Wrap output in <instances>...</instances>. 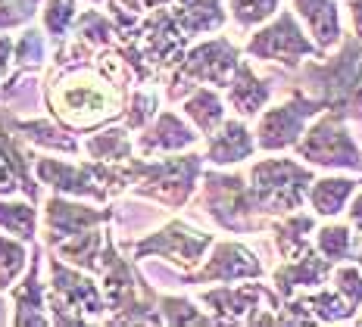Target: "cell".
<instances>
[{
	"label": "cell",
	"instance_id": "b9f144b4",
	"mask_svg": "<svg viewBox=\"0 0 362 327\" xmlns=\"http://www.w3.org/2000/svg\"><path fill=\"white\" fill-rule=\"evenodd\" d=\"M13 50H16V41L10 35H0V85H4L6 72L13 66Z\"/></svg>",
	"mask_w": 362,
	"mask_h": 327
},
{
	"label": "cell",
	"instance_id": "2e32d148",
	"mask_svg": "<svg viewBox=\"0 0 362 327\" xmlns=\"http://www.w3.org/2000/svg\"><path fill=\"white\" fill-rule=\"evenodd\" d=\"M116 222V209H97V206H88V203L75 200V196H63V194H54L44 200V243L57 246L59 240L66 237H75V234H85L90 227H100V225H110Z\"/></svg>",
	"mask_w": 362,
	"mask_h": 327
},
{
	"label": "cell",
	"instance_id": "bcb514c9",
	"mask_svg": "<svg viewBox=\"0 0 362 327\" xmlns=\"http://www.w3.org/2000/svg\"><path fill=\"white\" fill-rule=\"evenodd\" d=\"M356 262H359V268H362V234H359V240H356Z\"/></svg>",
	"mask_w": 362,
	"mask_h": 327
},
{
	"label": "cell",
	"instance_id": "603a6c76",
	"mask_svg": "<svg viewBox=\"0 0 362 327\" xmlns=\"http://www.w3.org/2000/svg\"><path fill=\"white\" fill-rule=\"evenodd\" d=\"M293 13L306 22V32L325 53L344 41L341 6L337 0H293Z\"/></svg>",
	"mask_w": 362,
	"mask_h": 327
},
{
	"label": "cell",
	"instance_id": "8d00e7d4",
	"mask_svg": "<svg viewBox=\"0 0 362 327\" xmlns=\"http://www.w3.org/2000/svg\"><path fill=\"white\" fill-rule=\"evenodd\" d=\"M75 19H78V0H44V10H41L44 32L54 37L57 44L72 35Z\"/></svg>",
	"mask_w": 362,
	"mask_h": 327
},
{
	"label": "cell",
	"instance_id": "ee69618b",
	"mask_svg": "<svg viewBox=\"0 0 362 327\" xmlns=\"http://www.w3.org/2000/svg\"><path fill=\"white\" fill-rule=\"evenodd\" d=\"M346 218H350V225H353V231L362 234V190L356 196H353V206L346 209Z\"/></svg>",
	"mask_w": 362,
	"mask_h": 327
},
{
	"label": "cell",
	"instance_id": "ffe728a7",
	"mask_svg": "<svg viewBox=\"0 0 362 327\" xmlns=\"http://www.w3.org/2000/svg\"><path fill=\"white\" fill-rule=\"evenodd\" d=\"M331 275H334V262H328L319 249H309L306 256L278 265L272 271V284H275L281 299H291L300 290H319V287H325Z\"/></svg>",
	"mask_w": 362,
	"mask_h": 327
},
{
	"label": "cell",
	"instance_id": "ab89813d",
	"mask_svg": "<svg viewBox=\"0 0 362 327\" xmlns=\"http://www.w3.org/2000/svg\"><path fill=\"white\" fill-rule=\"evenodd\" d=\"M331 280H334V287L346 296V302H350L353 309H362V271L359 265H334V275H331Z\"/></svg>",
	"mask_w": 362,
	"mask_h": 327
},
{
	"label": "cell",
	"instance_id": "8992f818",
	"mask_svg": "<svg viewBox=\"0 0 362 327\" xmlns=\"http://www.w3.org/2000/svg\"><path fill=\"white\" fill-rule=\"evenodd\" d=\"M203 159L200 153H169L165 159H153L150 162L147 156L134 159L132 156V196H141V200H150L156 206L178 212L185 209V203L194 196L197 190V181L203 178Z\"/></svg>",
	"mask_w": 362,
	"mask_h": 327
},
{
	"label": "cell",
	"instance_id": "f1b7e54d",
	"mask_svg": "<svg viewBox=\"0 0 362 327\" xmlns=\"http://www.w3.org/2000/svg\"><path fill=\"white\" fill-rule=\"evenodd\" d=\"M128 131H132L128 125H103L81 143V150L97 162H128L134 156V141Z\"/></svg>",
	"mask_w": 362,
	"mask_h": 327
},
{
	"label": "cell",
	"instance_id": "4fadbf2b",
	"mask_svg": "<svg viewBox=\"0 0 362 327\" xmlns=\"http://www.w3.org/2000/svg\"><path fill=\"white\" fill-rule=\"evenodd\" d=\"M266 278V262L250 246L238 240L213 243V256L194 271H185L178 280L187 287L200 284H235V280H259Z\"/></svg>",
	"mask_w": 362,
	"mask_h": 327
},
{
	"label": "cell",
	"instance_id": "484cf974",
	"mask_svg": "<svg viewBox=\"0 0 362 327\" xmlns=\"http://www.w3.org/2000/svg\"><path fill=\"white\" fill-rule=\"evenodd\" d=\"M272 240H275V249L284 262L291 258L306 256L309 249H315V243L309 240V234L315 231V212H291V215H281L278 222H272Z\"/></svg>",
	"mask_w": 362,
	"mask_h": 327
},
{
	"label": "cell",
	"instance_id": "d4e9b609",
	"mask_svg": "<svg viewBox=\"0 0 362 327\" xmlns=\"http://www.w3.org/2000/svg\"><path fill=\"white\" fill-rule=\"evenodd\" d=\"M172 16H175L178 28L187 37L213 35L228 22V13L222 10V0H172L169 4Z\"/></svg>",
	"mask_w": 362,
	"mask_h": 327
},
{
	"label": "cell",
	"instance_id": "83f0119b",
	"mask_svg": "<svg viewBox=\"0 0 362 327\" xmlns=\"http://www.w3.org/2000/svg\"><path fill=\"white\" fill-rule=\"evenodd\" d=\"M181 109H185V116L194 121V128L206 138V134H213L218 125H222L225 119V100L218 97V90L216 88H209V85H200V88H194L191 94L181 100Z\"/></svg>",
	"mask_w": 362,
	"mask_h": 327
},
{
	"label": "cell",
	"instance_id": "7402d4cb",
	"mask_svg": "<svg viewBox=\"0 0 362 327\" xmlns=\"http://www.w3.org/2000/svg\"><path fill=\"white\" fill-rule=\"evenodd\" d=\"M0 119H4L13 131H19L22 138L37 150H47V153H69V156H75L81 150L78 138H72L69 128H63L54 116L50 119H16L10 109L0 106Z\"/></svg>",
	"mask_w": 362,
	"mask_h": 327
},
{
	"label": "cell",
	"instance_id": "44dd1931",
	"mask_svg": "<svg viewBox=\"0 0 362 327\" xmlns=\"http://www.w3.org/2000/svg\"><path fill=\"white\" fill-rule=\"evenodd\" d=\"M256 138L247 128V119H225L213 134H206V162L209 165H238L256 153Z\"/></svg>",
	"mask_w": 362,
	"mask_h": 327
},
{
	"label": "cell",
	"instance_id": "5b68a950",
	"mask_svg": "<svg viewBox=\"0 0 362 327\" xmlns=\"http://www.w3.org/2000/svg\"><path fill=\"white\" fill-rule=\"evenodd\" d=\"M47 309L50 321L75 327V324H90V321H107V296L103 287L94 280V275L85 268H75L57 253L47 256Z\"/></svg>",
	"mask_w": 362,
	"mask_h": 327
},
{
	"label": "cell",
	"instance_id": "30bf717a",
	"mask_svg": "<svg viewBox=\"0 0 362 327\" xmlns=\"http://www.w3.org/2000/svg\"><path fill=\"white\" fill-rule=\"evenodd\" d=\"M293 153L306 165L319 169H344V172H362V150L346 131V119L334 109H325L322 116L306 128V134L293 147Z\"/></svg>",
	"mask_w": 362,
	"mask_h": 327
},
{
	"label": "cell",
	"instance_id": "8fae6325",
	"mask_svg": "<svg viewBox=\"0 0 362 327\" xmlns=\"http://www.w3.org/2000/svg\"><path fill=\"white\" fill-rule=\"evenodd\" d=\"M325 112V103L303 94L300 88H291V97L278 106H266L256 121V147L262 153H281L293 150L306 134V125L315 116Z\"/></svg>",
	"mask_w": 362,
	"mask_h": 327
},
{
	"label": "cell",
	"instance_id": "cb8c5ba5",
	"mask_svg": "<svg viewBox=\"0 0 362 327\" xmlns=\"http://www.w3.org/2000/svg\"><path fill=\"white\" fill-rule=\"evenodd\" d=\"M225 90H228V106L240 119H259V112L266 109L269 100H272L269 78H259L247 59H240L235 78H231V85Z\"/></svg>",
	"mask_w": 362,
	"mask_h": 327
},
{
	"label": "cell",
	"instance_id": "4dcf8cb0",
	"mask_svg": "<svg viewBox=\"0 0 362 327\" xmlns=\"http://www.w3.org/2000/svg\"><path fill=\"white\" fill-rule=\"evenodd\" d=\"M37 203L32 200H10V196H0V231L13 234V237L35 243L37 240Z\"/></svg>",
	"mask_w": 362,
	"mask_h": 327
},
{
	"label": "cell",
	"instance_id": "7a4b0ae2",
	"mask_svg": "<svg viewBox=\"0 0 362 327\" xmlns=\"http://www.w3.org/2000/svg\"><path fill=\"white\" fill-rule=\"evenodd\" d=\"M291 88L322 100L325 109L341 112L344 119L362 121V41L350 35L341 41L337 57H325V63H303Z\"/></svg>",
	"mask_w": 362,
	"mask_h": 327
},
{
	"label": "cell",
	"instance_id": "ac0fdd59",
	"mask_svg": "<svg viewBox=\"0 0 362 327\" xmlns=\"http://www.w3.org/2000/svg\"><path fill=\"white\" fill-rule=\"evenodd\" d=\"M41 258L44 249L37 246V240L32 243V262H28V275L13 287V324L16 327H47L50 321V309H47V284L41 280Z\"/></svg>",
	"mask_w": 362,
	"mask_h": 327
},
{
	"label": "cell",
	"instance_id": "7bdbcfd3",
	"mask_svg": "<svg viewBox=\"0 0 362 327\" xmlns=\"http://www.w3.org/2000/svg\"><path fill=\"white\" fill-rule=\"evenodd\" d=\"M119 4L125 6V10H132V13H150V10H160V6H169L172 0H119Z\"/></svg>",
	"mask_w": 362,
	"mask_h": 327
},
{
	"label": "cell",
	"instance_id": "e0dca14e",
	"mask_svg": "<svg viewBox=\"0 0 362 327\" xmlns=\"http://www.w3.org/2000/svg\"><path fill=\"white\" fill-rule=\"evenodd\" d=\"M200 302L209 309V315L218 318V324H250L253 315L269 302L272 309L281 311L284 299L278 290H269L262 284H240V287H216V290H203Z\"/></svg>",
	"mask_w": 362,
	"mask_h": 327
},
{
	"label": "cell",
	"instance_id": "9c48e42d",
	"mask_svg": "<svg viewBox=\"0 0 362 327\" xmlns=\"http://www.w3.org/2000/svg\"><path fill=\"white\" fill-rule=\"evenodd\" d=\"M247 57L262 59V63H281L284 69H300L306 59H325L328 53L313 41L303 25L297 22L293 10H281L275 13L266 25H259L250 35L244 47Z\"/></svg>",
	"mask_w": 362,
	"mask_h": 327
},
{
	"label": "cell",
	"instance_id": "7dc6e473",
	"mask_svg": "<svg viewBox=\"0 0 362 327\" xmlns=\"http://www.w3.org/2000/svg\"><path fill=\"white\" fill-rule=\"evenodd\" d=\"M88 4H103V0H88Z\"/></svg>",
	"mask_w": 362,
	"mask_h": 327
},
{
	"label": "cell",
	"instance_id": "74e56055",
	"mask_svg": "<svg viewBox=\"0 0 362 327\" xmlns=\"http://www.w3.org/2000/svg\"><path fill=\"white\" fill-rule=\"evenodd\" d=\"M231 19L240 32H253V28L266 25V22L278 13L281 0H228Z\"/></svg>",
	"mask_w": 362,
	"mask_h": 327
},
{
	"label": "cell",
	"instance_id": "5bb4252c",
	"mask_svg": "<svg viewBox=\"0 0 362 327\" xmlns=\"http://www.w3.org/2000/svg\"><path fill=\"white\" fill-rule=\"evenodd\" d=\"M35 174L41 184H47L54 194L75 196V200H94V203H110V190L103 184L100 162L88 159V162H63L54 156H35Z\"/></svg>",
	"mask_w": 362,
	"mask_h": 327
},
{
	"label": "cell",
	"instance_id": "4316f807",
	"mask_svg": "<svg viewBox=\"0 0 362 327\" xmlns=\"http://www.w3.org/2000/svg\"><path fill=\"white\" fill-rule=\"evenodd\" d=\"M103 246H107V227H90L85 234L59 240L57 246H50V253H57L59 258H66L75 268H85L90 275H100L103 265Z\"/></svg>",
	"mask_w": 362,
	"mask_h": 327
},
{
	"label": "cell",
	"instance_id": "9a60e30c",
	"mask_svg": "<svg viewBox=\"0 0 362 327\" xmlns=\"http://www.w3.org/2000/svg\"><path fill=\"white\" fill-rule=\"evenodd\" d=\"M28 147L32 143L0 119V196L22 194L25 200L41 203V184H37V174H35V153Z\"/></svg>",
	"mask_w": 362,
	"mask_h": 327
},
{
	"label": "cell",
	"instance_id": "52a82bcc",
	"mask_svg": "<svg viewBox=\"0 0 362 327\" xmlns=\"http://www.w3.org/2000/svg\"><path fill=\"white\" fill-rule=\"evenodd\" d=\"M240 66V47L228 37H209L203 44L187 47L185 59L169 72L165 81V100L181 103L194 88L209 85V88H228Z\"/></svg>",
	"mask_w": 362,
	"mask_h": 327
},
{
	"label": "cell",
	"instance_id": "6da1fadb",
	"mask_svg": "<svg viewBox=\"0 0 362 327\" xmlns=\"http://www.w3.org/2000/svg\"><path fill=\"white\" fill-rule=\"evenodd\" d=\"M44 103L50 116L69 131H97L112 125L128 109V85L107 75L94 59L66 69H50L44 78Z\"/></svg>",
	"mask_w": 362,
	"mask_h": 327
},
{
	"label": "cell",
	"instance_id": "277c9868",
	"mask_svg": "<svg viewBox=\"0 0 362 327\" xmlns=\"http://www.w3.org/2000/svg\"><path fill=\"white\" fill-rule=\"evenodd\" d=\"M315 181L313 165H303L297 159H259L253 162L247 174V187H250L253 209L262 218H281L291 212H300L309 200V187Z\"/></svg>",
	"mask_w": 362,
	"mask_h": 327
},
{
	"label": "cell",
	"instance_id": "3957f363",
	"mask_svg": "<svg viewBox=\"0 0 362 327\" xmlns=\"http://www.w3.org/2000/svg\"><path fill=\"white\" fill-rule=\"evenodd\" d=\"M100 280H103V296H107V306H110L107 324H165L160 311V293L119 253L116 234L110 227H107V246H103Z\"/></svg>",
	"mask_w": 362,
	"mask_h": 327
},
{
	"label": "cell",
	"instance_id": "e575fe53",
	"mask_svg": "<svg viewBox=\"0 0 362 327\" xmlns=\"http://www.w3.org/2000/svg\"><path fill=\"white\" fill-rule=\"evenodd\" d=\"M32 243L13 237V234H0V293L10 290L13 284L22 278V271L32 262V253H28Z\"/></svg>",
	"mask_w": 362,
	"mask_h": 327
},
{
	"label": "cell",
	"instance_id": "d6a6232c",
	"mask_svg": "<svg viewBox=\"0 0 362 327\" xmlns=\"http://www.w3.org/2000/svg\"><path fill=\"white\" fill-rule=\"evenodd\" d=\"M50 47H47V37L44 32H37V28L28 22L25 28H22V35L16 37V50H13V66H16V72H32L37 75L44 69V66L50 63Z\"/></svg>",
	"mask_w": 362,
	"mask_h": 327
},
{
	"label": "cell",
	"instance_id": "1f68e13d",
	"mask_svg": "<svg viewBox=\"0 0 362 327\" xmlns=\"http://www.w3.org/2000/svg\"><path fill=\"white\" fill-rule=\"evenodd\" d=\"M356 240L359 234H353V225L325 222L322 227H315V249L334 265L356 258Z\"/></svg>",
	"mask_w": 362,
	"mask_h": 327
},
{
	"label": "cell",
	"instance_id": "c3c4849f",
	"mask_svg": "<svg viewBox=\"0 0 362 327\" xmlns=\"http://www.w3.org/2000/svg\"><path fill=\"white\" fill-rule=\"evenodd\" d=\"M356 324H362V315H359V318H356Z\"/></svg>",
	"mask_w": 362,
	"mask_h": 327
},
{
	"label": "cell",
	"instance_id": "7c38bea8",
	"mask_svg": "<svg viewBox=\"0 0 362 327\" xmlns=\"http://www.w3.org/2000/svg\"><path fill=\"white\" fill-rule=\"evenodd\" d=\"M216 243V237L209 231H200L191 222H181V218H172L165 227L160 231L147 234L144 240H138L132 246V258H150V256H160L169 265L185 275V271H194L203 265V256L206 249Z\"/></svg>",
	"mask_w": 362,
	"mask_h": 327
},
{
	"label": "cell",
	"instance_id": "f546056e",
	"mask_svg": "<svg viewBox=\"0 0 362 327\" xmlns=\"http://www.w3.org/2000/svg\"><path fill=\"white\" fill-rule=\"evenodd\" d=\"M356 194V181L353 178H315L309 187V206L322 218H337L346 209V200Z\"/></svg>",
	"mask_w": 362,
	"mask_h": 327
},
{
	"label": "cell",
	"instance_id": "d6986e66",
	"mask_svg": "<svg viewBox=\"0 0 362 327\" xmlns=\"http://www.w3.org/2000/svg\"><path fill=\"white\" fill-rule=\"evenodd\" d=\"M200 131L191 128L185 119H178V112L163 109L150 125L144 128L138 141H134V150L141 156H160V153H181V150L197 147Z\"/></svg>",
	"mask_w": 362,
	"mask_h": 327
},
{
	"label": "cell",
	"instance_id": "f6af8a7d",
	"mask_svg": "<svg viewBox=\"0 0 362 327\" xmlns=\"http://www.w3.org/2000/svg\"><path fill=\"white\" fill-rule=\"evenodd\" d=\"M346 13H350L353 19V32L362 41V0H346Z\"/></svg>",
	"mask_w": 362,
	"mask_h": 327
},
{
	"label": "cell",
	"instance_id": "d590c367",
	"mask_svg": "<svg viewBox=\"0 0 362 327\" xmlns=\"http://www.w3.org/2000/svg\"><path fill=\"white\" fill-rule=\"evenodd\" d=\"M160 106H163V97L156 88H134L132 90V100H128V109H125V125L132 128V131H144V128L160 116Z\"/></svg>",
	"mask_w": 362,
	"mask_h": 327
},
{
	"label": "cell",
	"instance_id": "f35d334b",
	"mask_svg": "<svg viewBox=\"0 0 362 327\" xmlns=\"http://www.w3.org/2000/svg\"><path fill=\"white\" fill-rule=\"evenodd\" d=\"M160 311L165 324H218L216 315H203L187 296H160Z\"/></svg>",
	"mask_w": 362,
	"mask_h": 327
},
{
	"label": "cell",
	"instance_id": "836d02e7",
	"mask_svg": "<svg viewBox=\"0 0 362 327\" xmlns=\"http://www.w3.org/2000/svg\"><path fill=\"white\" fill-rule=\"evenodd\" d=\"M72 35L78 37L81 44H88L90 50H103V47H112L116 44V22H112L110 13H100V10H85L78 13L72 25Z\"/></svg>",
	"mask_w": 362,
	"mask_h": 327
},
{
	"label": "cell",
	"instance_id": "ba28073f",
	"mask_svg": "<svg viewBox=\"0 0 362 327\" xmlns=\"http://www.w3.org/2000/svg\"><path fill=\"white\" fill-rule=\"evenodd\" d=\"M200 209L222 231H231V234H256L272 227L269 218H262L253 209L250 187H247V178L240 172H216V169L203 172Z\"/></svg>",
	"mask_w": 362,
	"mask_h": 327
},
{
	"label": "cell",
	"instance_id": "60d3db41",
	"mask_svg": "<svg viewBox=\"0 0 362 327\" xmlns=\"http://www.w3.org/2000/svg\"><path fill=\"white\" fill-rule=\"evenodd\" d=\"M41 0H0V32L4 28H19L35 19Z\"/></svg>",
	"mask_w": 362,
	"mask_h": 327
}]
</instances>
